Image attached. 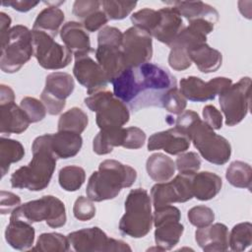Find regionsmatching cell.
Returning <instances> with one entry per match:
<instances>
[{
  "label": "cell",
  "mask_w": 252,
  "mask_h": 252,
  "mask_svg": "<svg viewBox=\"0 0 252 252\" xmlns=\"http://www.w3.org/2000/svg\"><path fill=\"white\" fill-rule=\"evenodd\" d=\"M111 84L117 98L139 110L147 106H161L162 96L176 87V79L165 68L147 62L124 69Z\"/></svg>",
  "instance_id": "obj_1"
},
{
  "label": "cell",
  "mask_w": 252,
  "mask_h": 252,
  "mask_svg": "<svg viewBox=\"0 0 252 252\" xmlns=\"http://www.w3.org/2000/svg\"><path fill=\"white\" fill-rule=\"evenodd\" d=\"M175 127L182 130L193 143L200 155L209 162L222 165L231 156V146L222 136L215 133L199 114L193 110H184L173 120Z\"/></svg>",
  "instance_id": "obj_2"
},
{
  "label": "cell",
  "mask_w": 252,
  "mask_h": 252,
  "mask_svg": "<svg viewBox=\"0 0 252 252\" xmlns=\"http://www.w3.org/2000/svg\"><path fill=\"white\" fill-rule=\"evenodd\" d=\"M32 158L11 176V186L17 189L40 191L45 189L56 167V158L49 146V134L36 137L32 145Z\"/></svg>",
  "instance_id": "obj_3"
},
{
  "label": "cell",
  "mask_w": 252,
  "mask_h": 252,
  "mask_svg": "<svg viewBox=\"0 0 252 252\" xmlns=\"http://www.w3.org/2000/svg\"><path fill=\"white\" fill-rule=\"evenodd\" d=\"M137 179V171L130 165L115 159H105L89 178L86 193L93 202L114 199L123 188L131 187Z\"/></svg>",
  "instance_id": "obj_4"
},
{
  "label": "cell",
  "mask_w": 252,
  "mask_h": 252,
  "mask_svg": "<svg viewBox=\"0 0 252 252\" xmlns=\"http://www.w3.org/2000/svg\"><path fill=\"white\" fill-rule=\"evenodd\" d=\"M153 226L152 200L147 190L132 189L125 200V213L119 221L123 235L133 238L146 236Z\"/></svg>",
  "instance_id": "obj_5"
},
{
  "label": "cell",
  "mask_w": 252,
  "mask_h": 252,
  "mask_svg": "<svg viewBox=\"0 0 252 252\" xmlns=\"http://www.w3.org/2000/svg\"><path fill=\"white\" fill-rule=\"evenodd\" d=\"M33 55L32 32L23 25L12 27L1 38L0 68L5 73L18 72Z\"/></svg>",
  "instance_id": "obj_6"
},
{
  "label": "cell",
  "mask_w": 252,
  "mask_h": 252,
  "mask_svg": "<svg viewBox=\"0 0 252 252\" xmlns=\"http://www.w3.org/2000/svg\"><path fill=\"white\" fill-rule=\"evenodd\" d=\"M10 218L31 224L45 220L47 225L52 228L63 226L67 220L64 203L52 195L42 196L40 199L20 205L11 213Z\"/></svg>",
  "instance_id": "obj_7"
},
{
  "label": "cell",
  "mask_w": 252,
  "mask_h": 252,
  "mask_svg": "<svg viewBox=\"0 0 252 252\" xmlns=\"http://www.w3.org/2000/svg\"><path fill=\"white\" fill-rule=\"evenodd\" d=\"M122 39L123 33L115 27H103L97 34V47L94 55L109 83L126 69L121 49Z\"/></svg>",
  "instance_id": "obj_8"
},
{
  "label": "cell",
  "mask_w": 252,
  "mask_h": 252,
  "mask_svg": "<svg viewBox=\"0 0 252 252\" xmlns=\"http://www.w3.org/2000/svg\"><path fill=\"white\" fill-rule=\"evenodd\" d=\"M84 101L90 110L95 112V122L99 129L122 127L130 119L128 106L109 91L90 94Z\"/></svg>",
  "instance_id": "obj_9"
},
{
  "label": "cell",
  "mask_w": 252,
  "mask_h": 252,
  "mask_svg": "<svg viewBox=\"0 0 252 252\" xmlns=\"http://www.w3.org/2000/svg\"><path fill=\"white\" fill-rule=\"evenodd\" d=\"M250 88L251 79L243 77L220 94L219 101L227 126L240 123L248 114L250 109Z\"/></svg>",
  "instance_id": "obj_10"
},
{
  "label": "cell",
  "mask_w": 252,
  "mask_h": 252,
  "mask_svg": "<svg viewBox=\"0 0 252 252\" xmlns=\"http://www.w3.org/2000/svg\"><path fill=\"white\" fill-rule=\"evenodd\" d=\"M70 245L78 252H108L131 251V247L124 241L110 238L97 226L83 228L67 235Z\"/></svg>",
  "instance_id": "obj_11"
},
{
  "label": "cell",
  "mask_w": 252,
  "mask_h": 252,
  "mask_svg": "<svg viewBox=\"0 0 252 252\" xmlns=\"http://www.w3.org/2000/svg\"><path fill=\"white\" fill-rule=\"evenodd\" d=\"M33 55L38 64L47 70H58L67 67L72 60V53L52 36L40 31L32 30Z\"/></svg>",
  "instance_id": "obj_12"
},
{
  "label": "cell",
  "mask_w": 252,
  "mask_h": 252,
  "mask_svg": "<svg viewBox=\"0 0 252 252\" xmlns=\"http://www.w3.org/2000/svg\"><path fill=\"white\" fill-rule=\"evenodd\" d=\"M121 49L126 68H135L150 62L153 56L152 35L133 26L123 33Z\"/></svg>",
  "instance_id": "obj_13"
},
{
  "label": "cell",
  "mask_w": 252,
  "mask_h": 252,
  "mask_svg": "<svg viewBox=\"0 0 252 252\" xmlns=\"http://www.w3.org/2000/svg\"><path fill=\"white\" fill-rule=\"evenodd\" d=\"M193 174L179 173L172 180L155 184L151 189V199L155 208L184 203L193 198L191 178Z\"/></svg>",
  "instance_id": "obj_14"
},
{
  "label": "cell",
  "mask_w": 252,
  "mask_h": 252,
  "mask_svg": "<svg viewBox=\"0 0 252 252\" xmlns=\"http://www.w3.org/2000/svg\"><path fill=\"white\" fill-rule=\"evenodd\" d=\"M231 84V79L225 77H216L205 82L198 77L189 76L180 80L179 91L186 99L194 102H203L214 99L230 87Z\"/></svg>",
  "instance_id": "obj_15"
},
{
  "label": "cell",
  "mask_w": 252,
  "mask_h": 252,
  "mask_svg": "<svg viewBox=\"0 0 252 252\" xmlns=\"http://www.w3.org/2000/svg\"><path fill=\"white\" fill-rule=\"evenodd\" d=\"M73 74L77 81L87 89L88 94L105 90L109 83L100 65L91 55L75 59Z\"/></svg>",
  "instance_id": "obj_16"
},
{
  "label": "cell",
  "mask_w": 252,
  "mask_h": 252,
  "mask_svg": "<svg viewBox=\"0 0 252 252\" xmlns=\"http://www.w3.org/2000/svg\"><path fill=\"white\" fill-rule=\"evenodd\" d=\"M190 143L189 137L174 126L168 130L153 134L148 141V150H163L169 155H179L189 149Z\"/></svg>",
  "instance_id": "obj_17"
},
{
  "label": "cell",
  "mask_w": 252,
  "mask_h": 252,
  "mask_svg": "<svg viewBox=\"0 0 252 252\" xmlns=\"http://www.w3.org/2000/svg\"><path fill=\"white\" fill-rule=\"evenodd\" d=\"M60 37L75 59L91 55L94 51L89 33L79 22L70 21L64 24L60 30Z\"/></svg>",
  "instance_id": "obj_18"
},
{
  "label": "cell",
  "mask_w": 252,
  "mask_h": 252,
  "mask_svg": "<svg viewBox=\"0 0 252 252\" xmlns=\"http://www.w3.org/2000/svg\"><path fill=\"white\" fill-rule=\"evenodd\" d=\"M228 228L216 222L200 227L195 232V240L204 251H226L228 249Z\"/></svg>",
  "instance_id": "obj_19"
},
{
  "label": "cell",
  "mask_w": 252,
  "mask_h": 252,
  "mask_svg": "<svg viewBox=\"0 0 252 252\" xmlns=\"http://www.w3.org/2000/svg\"><path fill=\"white\" fill-rule=\"evenodd\" d=\"M158 12L160 20L151 35L169 46L182 31L183 21L178 12L171 6L161 8Z\"/></svg>",
  "instance_id": "obj_20"
},
{
  "label": "cell",
  "mask_w": 252,
  "mask_h": 252,
  "mask_svg": "<svg viewBox=\"0 0 252 252\" xmlns=\"http://www.w3.org/2000/svg\"><path fill=\"white\" fill-rule=\"evenodd\" d=\"M30 123L25 111L15 102L0 104V133L2 137L23 133L28 129Z\"/></svg>",
  "instance_id": "obj_21"
},
{
  "label": "cell",
  "mask_w": 252,
  "mask_h": 252,
  "mask_svg": "<svg viewBox=\"0 0 252 252\" xmlns=\"http://www.w3.org/2000/svg\"><path fill=\"white\" fill-rule=\"evenodd\" d=\"M34 236L35 230L31 223L10 218L5 230V239L12 248L21 251L32 249Z\"/></svg>",
  "instance_id": "obj_22"
},
{
  "label": "cell",
  "mask_w": 252,
  "mask_h": 252,
  "mask_svg": "<svg viewBox=\"0 0 252 252\" xmlns=\"http://www.w3.org/2000/svg\"><path fill=\"white\" fill-rule=\"evenodd\" d=\"M83 139L80 134L69 131H58L49 134V146L56 158L75 157L81 150Z\"/></svg>",
  "instance_id": "obj_23"
},
{
  "label": "cell",
  "mask_w": 252,
  "mask_h": 252,
  "mask_svg": "<svg viewBox=\"0 0 252 252\" xmlns=\"http://www.w3.org/2000/svg\"><path fill=\"white\" fill-rule=\"evenodd\" d=\"M166 4L171 5L181 17L183 16L189 22L202 19L215 25L219 21V12L202 1H171Z\"/></svg>",
  "instance_id": "obj_24"
},
{
  "label": "cell",
  "mask_w": 252,
  "mask_h": 252,
  "mask_svg": "<svg viewBox=\"0 0 252 252\" xmlns=\"http://www.w3.org/2000/svg\"><path fill=\"white\" fill-rule=\"evenodd\" d=\"M221 186V178L214 172H196L191 178L193 197L200 201H208L216 197L220 193Z\"/></svg>",
  "instance_id": "obj_25"
},
{
  "label": "cell",
  "mask_w": 252,
  "mask_h": 252,
  "mask_svg": "<svg viewBox=\"0 0 252 252\" xmlns=\"http://www.w3.org/2000/svg\"><path fill=\"white\" fill-rule=\"evenodd\" d=\"M188 55L202 73L216 72L221 65V53L206 42L196 44L188 49Z\"/></svg>",
  "instance_id": "obj_26"
},
{
  "label": "cell",
  "mask_w": 252,
  "mask_h": 252,
  "mask_svg": "<svg viewBox=\"0 0 252 252\" xmlns=\"http://www.w3.org/2000/svg\"><path fill=\"white\" fill-rule=\"evenodd\" d=\"M75 89V82L73 77L66 72H52L46 76L45 92L55 99L66 101Z\"/></svg>",
  "instance_id": "obj_27"
},
{
  "label": "cell",
  "mask_w": 252,
  "mask_h": 252,
  "mask_svg": "<svg viewBox=\"0 0 252 252\" xmlns=\"http://www.w3.org/2000/svg\"><path fill=\"white\" fill-rule=\"evenodd\" d=\"M146 169L149 176L159 183L169 181L173 177L176 167L171 158L161 153H156L148 158Z\"/></svg>",
  "instance_id": "obj_28"
},
{
  "label": "cell",
  "mask_w": 252,
  "mask_h": 252,
  "mask_svg": "<svg viewBox=\"0 0 252 252\" xmlns=\"http://www.w3.org/2000/svg\"><path fill=\"white\" fill-rule=\"evenodd\" d=\"M126 137V128L100 129L93 141V151L96 155H107L114 147H123Z\"/></svg>",
  "instance_id": "obj_29"
},
{
  "label": "cell",
  "mask_w": 252,
  "mask_h": 252,
  "mask_svg": "<svg viewBox=\"0 0 252 252\" xmlns=\"http://www.w3.org/2000/svg\"><path fill=\"white\" fill-rule=\"evenodd\" d=\"M64 13L57 6H49L43 9L36 17L32 30L46 32L55 37L64 21Z\"/></svg>",
  "instance_id": "obj_30"
},
{
  "label": "cell",
  "mask_w": 252,
  "mask_h": 252,
  "mask_svg": "<svg viewBox=\"0 0 252 252\" xmlns=\"http://www.w3.org/2000/svg\"><path fill=\"white\" fill-rule=\"evenodd\" d=\"M184 226L179 221H167L156 227L155 242L158 250L172 249L180 240Z\"/></svg>",
  "instance_id": "obj_31"
},
{
  "label": "cell",
  "mask_w": 252,
  "mask_h": 252,
  "mask_svg": "<svg viewBox=\"0 0 252 252\" xmlns=\"http://www.w3.org/2000/svg\"><path fill=\"white\" fill-rule=\"evenodd\" d=\"M25 156L24 146L16 140L1 137L0 139V170L4 177L10 168V164L20 161Z\"/></svg>",
  "instance_id": "obj_32"
},
{
  "label": "cell",
  "mask_w": 252,
  "mask_h": 252,
  "mask_svg": "<svg viewBox=\"0 0 252 252\" xmlns=\"http://www.w3.org/2000/svg\"><path fill=\"white\" fill-rule=\"evenodd\" d=\"M89 124L87 113L79 107H72L63 114L58 120V131H69L81 134Z\"/></svg>",
  "instance_id": "obj_33"
},
{
  "label": "cell",
  "mask_w": 252,
  "mask_h": 252,
  "mask_svg": "<svg viewBox=\"0 0 252 252\" xmlns=\"http://www.w3.org/2000/svg\"><path fill=\"white\" fill-rule=\"evenodd\" d=\"M226 180L236 188H251L252 168L249 163L234 160L232 161L225 172Z\"/></svg>",
  "instance_id": "obj_34"
},
{
  "label": "cell",
  "mask_w": 252,
  "mask_h": 252,
  "mask_svg": "<svg viewBox=\"0 0 252 252\" xmlns=\"http://www.w3.org/2000/svg\"><path fill=\"white\" fill-rule=\"evenodd\" d=\"M70 249V242L67 236L58 232L41 233L36 244L32 250L40 252H65Z\"/></svg>",
  "instance_id": "obj_35"
},
{
  "label": "cell",
  "mask_w": 252,
  "mask_h": 252,
  "mask_svg": "<svg viewBox=\"0 0 252 252\" xmlns=\"http://www.w3.org/2000/svg\"><path fill=\"white\" fill-rule=\"evenodd\" d=\"M86 180V172L79 165H67L59 170L58 181L61 188L68 192L79 190Z\"/></svg>",
  "instance_id": "obj_36"
},
{
  "label": "cell",
  "mask_w": 252,
  "mask_h": 252,
  "mask_svg": "<svg viewBox=\"0 0 252 252\" xmlns=\"http://www.w3.org/2000/svg\"><path fill=\"white\" fill-rule=\"evenodd\" d=\"M252 244V224L249 221L235 224L228 234V246L232 251L240 252Z\"/></svg>",
  "instance_id": "obj_37"
},
{
  "label": "cell",
  "mask_w": 252,
  "mask_h": 252,
  "mask_svg": "<svg viewBox=\"0 0 252 252\" xmlns=\"http://www.w3.org/2000/svg\"><path fill=\"white\" fill-rule=\"evenodd\" d=\"M160 20V14L158 11L150 8H144L132 14L131 22L134 27L146 31L150 34L158 27Z\"/></svg>",
  "instance_id": "obj_38"
},
{
  "label": "cell",
  "mask_w": 252,
  "mask_h": 252,
  "mask_svg": "<svg viewBox=\"0 0 252 252\" xmlns=\"http://www.w3.org/2000/svg\"><path fill=\"white\" fill-rule=\"evenodd\" d=\"M137 2L133 1H101V7L107 18L110 20L125 19L136 7Z\"/></svg>",
  "instance_id": "obj_39"
},
{
  "label": "cell",
  "mask_w": 252,
  "mask_h": 252,
  "mask_svg": "<svg viewBox=\"0 0 252 252\" xmlns=\"http://www.w3.org/2000/svg\"><path fill=\"white\" fill-rule=\"evenodd\" d=\"M161 106L164 107L168 112L179 115L185 110L187 106V99L183 96L179 89L175 87L169 90L162 96Z\"/></svg>",
  "instance_id": "obj_40"
},
{
  "label": "cell",
  "mask_w": 252,
  "mask_h": 252,
  "mask_svg": "<svg viewBox=\"0 0 252 252\" xmlns=\"http://www.w3.org/2000/svg\"><path fill=\"white\" fill-rule=\"evenodd\" d=\"M20 106L29 117L31 123H36L41 121L45 117L47 112L43 102L32 96H26L22 98Z\"/></svg>",
  "instance_id": "obj_41"
},
{
  "label": "cell",
  "mask_w": 252,
  "mask_h": 252,
  "mask_svg": "<svg viewBox=\"0 0 252 252\" xmlns=\"http://www.w3.org/2000/svg\"><path fill=\"white\" fill-rule=\"evenodd\" d=\"M175 167L182 174H194L201 167V158L195 152L179 154L175 160Z\"/></svg>",
  "instance_id": "obj_42"
},
{
  "label": "cell",
  "mask_w": 252,
  "mask_h": 252,
  "mask_svg": "<svg viewBox=\"0 0 252 252\" xmlns=\"http://www.w3.org/2000/svg\"><path fill=\"white\" fill-rule=\"evenodd\" d=\"M187 218L192 225L200 228L213 223L215 220V213L211 208L200 205L191 208L188 211Z\"/></svg>",
  "instance_id": "obj_43"
},
{
  "label": "cell",
  "mask_w": 252,
  "mask_h": 252,
  "mask_svg": "<svg viewBox=\"0 0 252 252\" xmlns=\"http://www.w3.org/2000/svg\"><path fill=\"white\" fill-rule=\"evenodd\" d=\"M73 214L79 220H90L95 216V206L91 199L79 196L74 203Z\"/></svg>",
  "instance_id": "obj_44"
},
{
  "label": "cell",
  "mask_w": 252,
  "mask_h": 252,
  "mask_svg": "<svg viewBox=\"0 0 252 252\" xmlns=\"http://www.w3.org/2000/svg\"><path fill=\"white\" fill-rule=\"evenodd\" d=\"M180 218L181 214L178 208L171 205H165L155 208L153 215V224L157 227L167 221H179Z\"/></svg>",
  "instance_id": "obj_45"
},
{
  "label": "cell",
  "mask_w": 252,
  "mask_h": 252,
  "mask_svg": "<svg viewBox=\"0 0 252 252\" xmlns=\"http://www.w3.org/2000/svg\"><path fill=\"white\" fill-rule=\"evenodd\" d=\"M101 9V1L97 0H77L73 4V14L82 21Z\"/></svg>",
  "instance_id": "obj_46"
},
{
  "label": "cell",
  "mask_w": 252,
  "mask_h": 252,
  "mask_svg": "<svg viewBox=\"0 0 252 252\" xmlns=\"http://www.w3.org/2000/svg\"><path fill=\"white\" fill-rule=\"evenodd\" d=\"M145 142H146V134L141 128L135 127V126L126 128V137H125L123 148L137 150L142 148Z\"/></svg>",
  "instance_id": "obj_47"
},
{
  "label": "cell",
  "mask_w": 252,
  "mask_h": 252,
  "mask_svg": "<svg viewBox=\"0 0 252 252\" xmlns=\"http://www.w3.org/2000/svg\"><path fill=\"white\" fill-rule=\"evenodd\" d=\"M168 64L175 71H183L191 66L192 61L187 52L176 48H170Z\"/></svg>",
  "instance_id": "obj_48"
},
{
  "label": "cell",
  "mask_w": 252,
  "mask_h": 252,
  "mask_svg": "<svg viewBox=\"0 0 252 252\" xmlns=\"http://www.w3.org/2000/svg\"><path fill=\"white\" fill-rule=\"evenodd\" d=\"M107 22H108V18L101 8L94 12L87 18H85L82 21V25L87 32H96L97 30H101Z\"/></svg>",
  "instance_id": "obj_49"
},
{
  "label": "cell",
  "mask_w": 252,
  "mask_h": 252,
  "mask_svg": "<svg viewBox=\"0 0 252 252\" xmlns=\"http://www.w3.org/2000/svg\"><path fill=\"white\" fill-rule=\"evenodd\" d=\"M0 199H1V202H0L1 215L10 214L21 205V198L12 192L1 190Z\"/></svg>",
  "instance_id": "obj_50"
},
{
  "label": "cell",
  "mask_w": 252,
  "mask_h": 252,
  "mask_svg": "<svg viewBox=\"0 0 252 252\" xmlns=\"http://www.w3.org/2000/svg\"><path fill=\"white\" fill-rule=\"evenodd\" d=\"M203 118L204 121L214 130H219L222 126V115L220 110L214 105H206L203 108Z\"/></svg>",
  "instance_id": "obj_51"
},
{
  "label": "cell",
  "mask_w": 252,
  "mask_h": 252,
  "mask_svg": "<svg viewBox=\"0 0 252 252\" xmlns=\"http://www.w3.org/2000/svg\"><path fill=\"white\" fill-rule=\"evenodd\" d=\"M40 98H41V101L43 102V104L45 105L47 112L50 115H57V114L61 113V111L63 110V108L66 105V101L57 100L54 97H52L49 94H47L43 91L41 92Z\"/></svg>",
  "instance_id": "obj_52"
},
{
  "label": "cell",
  "mask_w": 252,
  "mask_h": 252,
  "mask_svg": "<svg viewBox=\"0 0 252 252\" xmlns=\"http://www.w3.org/2000/svg\"><path fill=\"white\" fill-rule=\"evenodd\" d=\"M39 2L37 1H26V0H14V1H3V6L12 7L14 10L19 12H28L33 9Z\"/></svg>",
  "instance_id": "obj_53"
},
{
  "label": "cell",
  "mask_w": 252,
  "mask_h": 252,
  "mask_svg": "<svg viewBox=\"0 0 252 252\" xmlns=\"http://www.w3.org/2000/svg\"><path fill=\"white\" fill-rule=\"evenodd\" d=\"M15 94L14 91L7 85L1 84L0 86V104H7L14 102Z\"/></svg>",
  "instance_id": "obj_54"
},
{
  "label": "cell",
  "mask_w": 252,
  "mask_h": 252,
  "mask_svg": "<svg viewBox=\"0 0 252 252\" xmlns=\"http://www.w3.org/2000/svg\"><path fill=\"white\" fill-rule=\"evenodd\" d=\"M11 26V18L4 12L0 13V38L4 37L7 32H9V30Z\"/></svg>",
  "instance_id": "obj_55"
}]
</instances>
